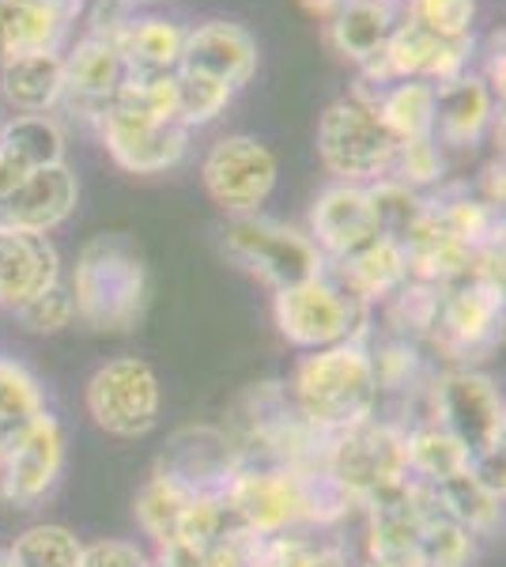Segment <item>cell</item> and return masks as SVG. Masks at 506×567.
<instances>
[{
    "label": "cell",
    "mask_w": 506,
    "mask_h": 567,
    "mask_svg": "<svg viewBox=\"0 0 506 567\" xmlns=\"http://www.w3.org/2000/svg\"><path fill=\"white\" fill-rule=\"evenodd\" d=\"M219 499L231 523L257 537L333 526L352 511V503L326 470H291V465L250 458H238Z\"/></svg>",
    "instance_id": "1"
},
{
    "label": "cell",
    "mask_w": 506,
    "mask_h": 567,
    "mask_svg": "<svg viewBox=\"0 0 506 567\" xmlns=\"http://www.w3.org/2000/svg\"><path fill=\"white\" fill-rule=\"evenodd\" d=\"M69 291L76 303V322L110 337L133 333L152 296L148 265L125 235H95L80 246Z\"/></svg>",
    "instance_id": "2"
},
{
    "label": "cell",
    "mask_w": 506,
    "mask_h": 567,
    "mask_svg": "<svg viewBox=\"0 0 506 567\" xmlns=\"http://www.w3.org/2000/svg\"><path fill=\"white\" fill-rule=\"evenodd\" d=\"M288 393L299 416L326 439L371 420L379 413L371 341H340L302 355Z\"/></svg>",
    "instance_id": "3"
},
{
    "label": "cell",
    "mask_w": 506,
    "mask_h": 567,
    "mask_svg": "<svg viewBox=\"0 0 506 567\" xmlns=\"http://www.w3.org/2000/svg\"><path fill=\"white\" fill-rule=\"evenodd\" d=\"M276 329L296 349H329L340 341H371V307L348 296L329 277V269L314 280H302L296 288L272 291Z\"/></svg>",
    "instance_id": "4"
},
{
    "label": "cell",
    "mask_w": 506,
    "mask_h": 567,
    "mask_svg": "<svg viewBox=\"0 0 506 567\" xmlns=\"http://www.w3.org/2000/svg\"><path fill=\"white\" fill-rule=\"evenodd\" d=\"M219 243H224V254L238 269L269 284L272 291L296 288V284L314 280L329 269L307 231L261 213L227 219V227L219 231Z\"/></svg>",
    "instance_id": "5"
},
{
    "label": "cell",
    "mask_w": 506,
    "mask_h": 567,
    "mask_svg": "<svg viewBox=\"0 0 506 567\" xmlns=\"http://www.w3.org/2000/svg\"><path fill=\"white\" fill-rule=\"evenodd\" d=\"M326 473L348 496L352 507H363L374 496L390 492L393 484L409 481V451H404V424L379 420L374 413L363 424L348 427L329 439Z\"/></svg>",
    "instance_id": "6"
},
{
    "label": "cell",
    "mask_w": 506,
    "mask_h": 567,
    "mask_svg": "<svg viewBox=\"0 0 506 567\" xmlns=\"http://www.w3.org/2000/svg\"><path fill=\"white\" fill-rule=\"evenodd\" d=\"M393 148H397V141L385 133L363 91L329 103L318 122V159L337 182L371 186V182L385 178Z\"/></svg>",
    "instance_id": "7"
},
{
    "label": "cell",
    "mask_w": 506,
    "mask_h": 567,
    "mask_svg": "<svg viewBox=\"0 0 506 567\" xmlns=\"http://www.w3.org/2000/svg\"><path fill=\"white\" fill-rule=\"evenodd\" d=\"M427 420L450 432L473 458L503 451L506 405L492 374L450 368L427 382Z\"/></svg>",
    "instance_id": "8"
},
{
    "label": "cell",
    "mask_w": 506,
    "mask_h": 567,
    "mask_svg": "<svg viewBox=\"0 0 506 567\" xmlns=\"http://www.w3.org/2000/svg\"><path fill=\"white\" fill-rule=\"evenodd\" d=\"M84 405L99 432L114 439H144L159 427L163 416L159 374L141 355H114L87 379Z\"/></svg>",
    "instance_id": "9"
},
{
    "label": "cell",
    "mask_w": 506,
    "mask_h": 567,
    "mask_svg": "<svg viewBox=\"0 0 506 567\" xmlns=\"http://www.w3.org/2000/svg\"><path fill=\"white\" fill-rule=\"evenodd\" d=\"M280 167L265 141L246 133L216 141L200 163V182H205L211 205H219L227 216H254L272 197Z\"/></svg>",
    "instance_id": "10"
},
{
    "label": "cell",
    "mask_w": 506,
    "mask_h": 567,
    "mask_svg": "<svg viewBox=\"0 0 506 567\" xmlns=\"http://www.w3.org/2000/svg\"><path fill=\"white\" fill-rule=\"evenodd\" d=\"M95 122L110 159L128 175H163L178 167L189 152V130L174 117H155L110 103Z\"/></svg>",
    "instance_id": "11"
},
{
    "label": "cell",
    "mask_w": 506,
    "mask_h": 567,
    "mask_svg": "<svg viewBox=\"0 0 506 567\" xmlns=\"http://www.w3.org/2000/svg\"><path fill=\"white\" fill-rule=\"evenodd\" d=\"M64 458H69V439H64L61 420L45 409L31 424V432L0 462V496L16 511H34L53 496L64 473Z\"/></svg>",
    "instance_id": "12"
},
{
    "label": "cell",
    "mask_w": 506,
    "mask_h": 567,
    "mask_svg": "<svg viewBox=\"0 0 506 567\" xmlns=\"http://www.w3.org/2000/svg\"><path fill=\"white\" fill-rule=\"evenodd\" d=\"M503 326V291L487 284L462 280L443 288V307L431 333V344L446 352V360H468L487 352Z\"/></svg>",
    "instance_id": "13"
},
{
    "label": "cell",
    "mask_w": 506,
    "mask_h": 567,
    "mask_svg": "<svg viewBox=\"0 0 506 567\" xmlns=\"http://www.w3.org/2000/svg\"><path fill=\"white\" fill-rule=\"evenodd\" d=\"M307 235L314 239L326 265L344 261L363 250V246H371L382 235V227H379V216H374L366 186L333 182L329 189H321L314 197V205H310Z\"/></svg>",
    "instance_id": "14"
},
{
    "label": "cell",
    "mask_w": 506,
    "mask_h": 567,
    "mask_svg": "<svg viewBox=\"0 0 506 567\" xmlns=\"http://www.w3.org/2000/svg\"><path fill=\"white\" fill-rule=\"evenodd\" d=\"M257 39L246 31L242 23L231 20H208L197 23L193 31H186V45H182V61L178 69L208 76L224 87H246L257 72Z\"/></svg>",
    "instance_id": "15"
},
{
    "label": "cell",
    "mask_w": 506,
    "mask_h": 567,
    "mask_svg": "<svg viewBox=\"0 0 506 567\" xmlns=\"http://www.w3.org/2000/svg\"><path fill=\"white\" fill-rule=\"evenodd\" d=\"M238 465V446L231 432H219V427H182L171 439V446L163 451V458L155 470L171 473L178 484H186L197 496H219L227 477Z\"/></svg>",
    "instance_id": "16"
},
{
    "label": "cell",
    "mask_w": 506,
    "mask_h": 567,
    "mask_svg": "<svg viewBox=\"0 0 506 567\" xmlns=\"http://www.w3.org/2000/svg\"><path fill=\"white\" fill-rule=\"evenodd\" d=\"M80 205V182L69 171V163H53V167L31 171L16 194L0 205V224L20 227L31 235H50L76 213Z\"/></svg>",
    "instance_id": "17"
},
{
    "label": "cell",
    "mask_w": 506,
    "mask_h": 567,
    "mask_svg": "<svg viewBox=\"0 0 506 567\" xmlns=\"http://www.w3.org/2000/svg\"><path fill=\"white\" fill-rule=\"evenodd\" d=\"M61 280V258L50 235H31L0 224V307L20 310Z\"/></svg>",
    "instance_id": "18"
},
{
    "label": "cell",
    "mask_w": 506,
    "mask_h": 567,
    "mask_svg": "<svg viewBox=\"0 0 506 567\" xmlns=\"http://www.w3.org/2000/svg\"><path fill=\"white\" fill-rule=\"evenodd\" d=\"M125 80L122 53L106 31L84 34L64 58V99H72L87 117H99L110 106Z\"/></svg>",
    "instance_id": "19"
},
{
    "label": "cell",
    "mask_w": 506,
    "mask_h": 567,
    "mask_svg": "<svg viewBox=\"0 0 506 567\" xmlns=\"http://www.w3.org/2000/svg\"><path fill=\"white\" fill-rule=\"evenodd\" d=\"M495 125V91L487 87L484 76L450 80V84L435 87V141L450 144V148H476L487 130Z\"/></svg>",
    "instance_id": "20"
},
{
    "label": "cell",
    "mask_w": 506,
    "mask_h": 567,
    "mask_svg": "<svg viewBox=\"0 0 506 567\" xmlns=\"http://www.w3.org/2000/svg\"><path fill=\"white\" fill-rule=\"evenodd\" d=\"M404 20V0H344L329 16V45L344 61L366 69Z\"/></svg>",
    "instance_id": "21"
},
{
    "label": "cell",
    "mask_w": 506,
    "mask_h": 567,
    "mask_svg": "<svg viewBox=\"0 0 506 567\" xmlns=\"http://www.w3.org/2000/svg\"><path fill=\"white\" fill-rule=\"evenodd\" d=\"M122 53L125 72L152 76V72H174L186 45V27L167 20V16H128L106 31Z\"/></svg>",
    "instance_id": "22"
},
{
    "label": "cell",
    "mask_w": 506,
    "mask_h": 567,
    "mask_svg": "<svg viewBox=\"0 0 506 567\" xmlns=\"http://www.w3.org/2000/svg\"><path fill=\"white\" fill-rule=\"evenodd\" d=\"M0 95L20 114H50L64 99V53L39 50L0 61Z\"/></svg>",
    "instance_id": "23"
},
{
    "label": "cell",
    "mask_w": 506,
    "mask_h": 567,
    "mask_svg": "<svg viewBox=\"0 0 506 567\" xmlns=\"http://www.w3.org/2000/svg\"><path fill=\"white\" fill-rule=\"evenodd\" d=\"M329 277L363 307H374V303H385L393 291L409 284V261H404V250L397 243L379 235V239L371 246H363L359 254H352V258L333 261Z\"/></svg>",
    "instance_id": "24"
},
{
    "label": "cell",
    "mask_w": 506,
    "mask_h": 567,
    "mask_svg": "<svg viewBox=\"0 0 506 567\" xmlns=\"http://www.w3.org/2000/svg\"><path fill=\"white\" fill-rule=\"evenodd\" d=\"M69 20L50 0H0V61L58 50Z\"/></svg>",
    "instance_id": "25"
},
{
    "label": "cell",
    "mask_w": 506,
    "mask_h": 567,
    "mask_svg": "<svg viewBox=\"0 0 506 567\" xmlns=\"http://www.w3.org/2000/svg\"><path fill=\"white\" fill-rule=\"evenodd\" d=\"M427 488H431V496H435V507L454 518V523H462L465 529H473L476 537L499 534L503 496L476 477L473 465H468L465 473H454V477H446L438 484H427Z\"/></svg>",
    "instance_id": "26"
},
{
    "label": "cell",
    "mask_w": 506,
    "mask_h": 567,
    "mask_svg": "<svg viewBox=\"0 0 506 567\" xmlns=\"http://www.w3.org/2000/svg\"><path fill=\"white\" fill-rule=\"evenodd\" d=\"M371 106L393 141H423L435 133V84L427 80H397L371 95Z\"/></svg>",
    "instance_id": "27"
},
{
    "label": "cell",
    "mask_w": 506,
    "mask_h": 567,
    "mask_svg": "<svg viewBox=\"0 0 506 567\" xmlns=\"http://www.w3.org/2000/svg\"><path fill=\"white\" fill-rule=\"evenodd\" d=\"M45 413L42 382L20 360L0 355V462Z\"/></svg>",
    "instance_id": "28"
},
{
    "label": "cell",
    "mask_w": 506,
    "mask_h": 567,
    "mask_svg": "<svg viewBox=\"0 0 506 567\" xmlns=\"http://www.w3.org/2000/svg\"><path fill=\"white\" fill-rule=\"evenodd\" d=\"M0 155L31 175V171L64 163V130L50 114H16L0 125Z\"/></svg>",
    "instance_id": "29"
},
{
    "label": "cell",
    "mask_w": 506,
    "mask_h": 567,
    "mask_svg": "<svg viewBox=\"0 0 506 567\" xmlns=\"http://www.w3.org/2000/svg\"><path fill=\"white\" fill-rule=\"evenodd\" d=\"M431 213L438 224L465 243L468 250H484V246H503V208L487 205L484 197H473L468 189H446L435 200L427 197Z\"/></svg>",
    "instance_id": "30"
},
{
    "label": "cell",
    "mask_w": 506,
    "mask_h": 567,
    "mask_svg": "<svg viewBox=\"0 0 506 567\" xmlns=\"http://www.w3.org/2000/svg\"><path fill=\"white\" fill-rule=\"evenodd\" d=\"M404 451H409V473L423 484H438L473 465V454L427 416L412 427L404 424Z\"/></svg>",
    "instance_id": "31"
},
{
    "label": "cell",
    "mask_w": 506,
    "mask_h": 567,
    "mask_svg": "<svg viewBox=\"0 0 506 567\" xmlns=\"http://www.w3.org/2000/svg\"><path fill=\"white\" fill-rule=\"evenodd\" d=\"M193 496H197V492H189L186 484H178V481L171 477V473L152 470V477L141 484V492H136V503H133L136 526H141L155 545L171 542Z\"/></svg>",
    "instance_id": "32"
},
{
    "label": "cell",
    "mask_w": 506,
    "mask_h": 567,
    "mask_svg": "<svg viewBox=\"0 0 506 567\" xmlns=\"http://www.w3.org/2000/svg\"><path fill=\"white\" fill-rule=\"evenodd\" d=\"M438 307H443V288L435 284H423V280H409L404 288L393 291L385 299V318H390L393 337L401 341H431L438 322Z\"/></svg>",
    "instance_id": "33"
},
{
    "label": "cell",
    "mask_w": 506,
    "mask_h": 567,
    "mask_svg": "<svg viewBox=\"0 0 506 567\" xmlns=\"http://www.w3.org/2000/svg\"><path fill=\"white\" fill-rule=\"evenodd\" d=\"M476 542L481 537L473 529L431 507L420 526V567H473Z\"/></svg>",
    "instance_id": "34"
},
{
    "label": "cell",
    "mask_w": 506,
    "mask_h": 567,
    "mask_svg": "<svg viewBox=\"0 0 506 567\" xmlns=\"http://www.w3.org/2000/svg\"><path fill=\"white\" fill-rule=\"evenodd\" d=\"M8 556L16 560V567H80L84 542L69 526L39 523L16 537Z\"/></svg>",
    "instance_id": "35"
},
{
    "label": "cell",
    "mask_w": 506,
    "mask_h": 567,
    "mask_svg": "<svg viewBox=\"0 0 506 567\" xmlns=\"http://www.w3.org/2000/svg\"><path fill=\"white\" fill-rule=\"evenodd\" d=\"M371 368H374V382H379V398L382 393H401V398H412L416 390H427V368H423L420 344L401 341V337H390L379 349H371Z\"/></svg>",
    "instance_id": "36"
},
{
    "label": "cell",
    "mask_w": 506,
    "mask_h": 567,
    "mask_svg": "<svg viewBox=\"0 0 506 567\" xmlns=\"http://www.w3.org/2000/svg\"><path fill=\"white\" fill-rule=\"evenodd\" d=\"M371 194V205H374V216H379V227L385 239L393 243H404L412 231L420 227V219L427 216V197L416 194V189L401 186L393 178H379L366 186Z\"/></svg>",
    "instance_id": "37"
},
{
    "label": "cell",
    "mask_w": 506,
    "mask_h": 567,
    "mask_svg": "<svg viewBox=\"0 0 506 567\" xmlns=\"http://www.w3.org/2000/svg\"><path fill=\"white\" fill-rule=\"evenodd\" d=\"M174 91H178V122L186 130H200V125H211L227 106H231L235 91L216 84L208 76H197V72L174 69Z\"/></svg>",
    "instance_id": "38"
},
{
    "label": "cell",
    "mask_w": 506,
    "mask_h": 567,
    "mask_svg": "<svg viewBox=\"0 0 506 567\" xmlns=\"http://www.w3.org/2000/svg\"><path fill=\"white\" fill-rule=\"evenodd\" d=\"M446 175V159L438 152V141L435 136H423V141H401L393 148V163H390V175L393 182L409 189H427V186H438Z\"/></svg>",
    "instance_id": "39"
},
{
    "label": "cell",
    "mask_w": 506,
    "mask_h": 567,
    "mask_svg": "<svg viewBox=\"0 0 506 567\" xmlns=\"http://www.w3.org/2000/svg\"><path fill=\"white\" fill-rule=\"evenodd\" d=\"M404 16L435 39H473L476 0H404Z\"/></svg>",
    "instance_id": "40"
},
{
    "label": "cell",
    "mask_w": 506,
    "mask_h": 567,
    "mask_svg": "<svg viewBox=\"0 0 506 567\" xmlns=\"http://www.w3.org/2000/svg\"><path fill=\"white\" fill-rule=\"evenodd\" d=\"M16 322H20L27 333H39V337L64 333V329L76 322V303H72L69 284L58 280L53 288H45L42 296H34L31 303H23L16 310Z\"/></svg>",
    "instance_id": "41"
},
{
    "label": "cell",
    "mask_w": 506,
    "mask_h": 567,
    "mask_svg": "<svg viewBox=\"0 0 506 567\" xmlns=\"http://www.w3.org/2000/svg\"><path fill=\"white\" fill-rule=\"evenodd\" d=\"M80 567H155V560L133 542H95L84 545Z\"/></svg>",
    "instance_id": "42"
},
{
    "label": "cell",
    "mask_w": 506,
    "mask_h": 567,
    "mask_svg": "<svg viewBox=\"0 0 506 567\" xmlns=\"http://www.w3.org/2000/svg\"><path fill=\"white\" fill-rule=\"evenodd\" d=\"M307 567H352V564H348V553H344L340 545H333V542H318L314 556L307 560Z\"/></svg>",
    "instance_id": "43"
},
{
    "label": "cell",
    "mask_w": 506,
    "mask_h": 567,
    "mask_svg": "<svg viewBox=\"0 0 506 567\" xmlns=\"http://www.w3.org/2000/svg\"><path fill=\"white\" fill-rule=\"evenodd\" d=\"M23 178H27L23 171L16 167V163H8L4 155H0V205H4V200L16 194V186H20Z\"/></svg>",
    "instance_id": "44"
},
{
    "label": "cell",
    "mask_w": 506,
    "mask_h": 567,
    "mask_svg": "<svg viewBox=\"0 0 506 567\" xmlns=\"http://www.w3.org/2000/svg\"><path fill=\"white\" fill-rule=\"evenodd\" d=\"M50 4L53 8H58V12L64 16V20H76V16H80V8H84V0H50Z\"/></svg>",
    "instance_id": "45"
},
{
    "label": "cell",
    "mask_w": 506,
    "mask_h": 567,
    "mask_svg": "<svg viewBox=\"0 0 506 567\" xmlns=\"http://www.w3.org/2000/svg\"><path fill=\"white\" fill-rule=\"evenodd\" d=\"M302 4L310 8V12L314 16H333L340 4H344V0H302Z\"/></svg>",
    "instance_id": "46"
},
{
    "label": "cell",
    "mask_w": 506,
    "mask_h": 567,
    "mask_svg": "<svg viewBox=\"0 0 506 567\" xmlns=\"http://www.w3.org/2000/svg\"><path fill=\"white\" fill-rule=\"evenodd\" d=\"M0 567H16V560L8 556V548H0Z\"/></svg>",
    "instance_id": "47"
},
{
    "label": "cell",
    "mask_w": 506,
    "mask_h": 567,
    "mask_svg": "<svg viewBox=\"0 0 506 567\" xmlns=\"http://www.w3.org/2000/svg\"><path fill=\"white\" fill-rule=\"evenodd\" d=\"M363 567H385V564H379V560H366Z\"/></svg>",
    "instance_id": "48"
},
{
    "label": "cell",
    "mask_w": 506,
    "mask_h": 567,
    "mask_svg": "<svg viewBox=\"0 0 506 567\" xmlns=\"http://www.w3.org/2000/svg\"><path fill=\"white\" fill-rule=\"evenodd\" d=\"M0 125H4V122H0Z\"/></svg>",
    "instance_id": "49"
}]
</instances>
